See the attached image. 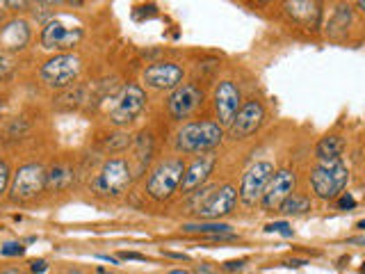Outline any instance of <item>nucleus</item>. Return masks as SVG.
<instances>
[{"mask_svg": "<svg viewBox=\"0 0 365 274\" xmlns=\"http://www.w3.org/2000/svg\"><path fill=\"white\" fill-rule=\"evenodd\" d=\"M167 274H187L185 270H171V272H167Z\"/></svg>", "mask_w": 365, "mask_h": 274, "instance_id": "nucleus-36", "label": "nucleus"}, {"mask_svg": "<svg viewBox=\"0 0 365 274\" xmlns=\"http://www.w3.org/2000/svg\"><path fill=\"white\" fill-rule=\"evenodd\" d=\"M78 73H80V59L76 55H55L41 66V80L55 89L69 87L78 78Z\"/></svg>", "mask_w": 365, "mask_h": 274, "instance_id": "nucleus-6", "label": "nucleus"}, {"mask_svg": "<svg viewBox=\"0 0 365 274\" xmlns=\"http://www.w3.org/2000/svg\"><path fill=\"white\" fill-rule=\"evenodd\" d=\"M343 149H345L343 137L329 135V137H322V140H320V144L315 147V153H317L320 162H331V160H341Z\"/></svg>", "mask_w": 365, "mask_h": 274, "instance_id": "nucleus-18", "label": "nucleus"}, {"mask_svg": "<svg viewBox=\"0 0 365 274\" xmlns=\"http://www.w3.org/2000/svg\"><path fill=\"white\" fill-rule=\"evenodd\" d=\"M0 274H21V272H19V270H14V268H7V270H3Z\"/></svg>", "mask_w": 365, "mask_h": 274, "instance_id": "nucleus-35", "label": "nucleus"}, {"mask_svg": "<svg viewBox=\"0 0 365 274\" xmlns=\"http://www.w3.org/2000/svg\"><path fill=\"white\" fill-rule=\"evenodd\" d=\"M0 113H3V101H0Z\"/></svg>", "mask_w": 365, "mask_h": 274, "instance_id": "nucleus-41", "label": "nucleus"}, {"mask_svg": "<svg viewBox=\"0 0 365 274\" xmlns=\"http://www.w3.org/2000/svg\"><path fill=\"white\" fill-rule=\"evenodd\" d=\"M12 71H14V57L7 53H0V80H5Z\"/></svg>", "mask_w": 365, "mask_h": 274, "instance_id": "nucleus-25", "label": "nucleus"}, {"mask_svg": "<svg viewBox=\"0 0 365 274\" xmlns=\"http://www.w3.org/2000/svg\"><path fill=\"white\" fill-rule=\"evenodd\" d=\"M222 126L217 122L185 124L176 133V149L182 153H208L222 142Z\"/></svg>", "mask_w": 365, "mask_h": 274, "instance_id": "nucleus-2", "label": "nucleus"}, {"mask_svg": "<svg viewBox=\"0 0 365 274\" xmlns=\"http://www.w3.org/2000/svg\"><path fill=\"white\" fill-rule=\"evenodd\" d=\"M194 274H217V272H215V270H210V268H206V265H203V268L194 270Z\"/></svg>", "mask_w": 365, "mask_h": 274, "instance_id": "nucleus-33", "label": "nucleus"}, {"mask_svg": "<svg viewBox=\"0 0 365 274\" xmlns=\"http://www.w3.org/2000/svg\"><path fill=\"white\" fill-rule=\"evenodd\" d=\"M265 122V108L260 106L258 101H247L245 106L238 110L236 119H233V124L229 126L231 131V137L233 140H247L249 135H254L260 126Z\"/></svg>", "mask_w": 365, "mask_h": 274, "instance_id": "nucleus-12", "label": "nucleus"}, {"mask_svg": "<svg viewBox=\"0 0 365 274\" xmlns=\"http://www.w3.org/2000/svg\"><path fill=\"white\" fill-rule=\"evenodd\" d=\"M182 68L173 62H155L144 71V82L153 89H176L182 82Z\"/></svg>", "mask_w": 365, "mask_h": 274, "instance_id": "nucleus-15", "label": "nucleus"}, {"mask_svg": "<svg viewBox=\"0 0 365 274\" xmlns=\"http://www.w3.org/2000/svg\"><path fill=\"white\" fill-rule=\"evenodd\" d=\"M283 10H285V14H288L292 21L301 23L303 28H317L320 16H322L320 5L317 3H308V0H294V3H285Z\"/></svg>", "mask_w": 365, "mask_h": 274, "instance_id": "nucleus-17", "label": "nucleus"}, {"mask_svg": "<svg viewBox=\"0 0 365 274\" xmlns=\"http://www.w3.org/2000/svg\"><path fill=\"white\" fill-rule=\"evenodd\" d=\"M185 233H201L206 238H220V236H229L233 233L229 224H220V222H201V224H185L182 226Z\"/></svg>", "mask_w": 365, "mask_h": 274, "instance_id": "nucleus-20", "label": "nucleus"}, {"mask_svg": "<svg viewBox=\"0 0 365 274\" xmlns=\"http://www.w3.org/2000/svg\"><path fill=\"white\" fill-rule=\"evenodd\" d=\"M144 106H146V94L142 92V87H137V85H128V87L121 89L115 108H112V113H110L112 124H117V126L130 124L137 115L142 113Z\"/></svg>", "mask_w": 365, "mask_h": 274, "instance_id": "nucleus-7", "label": "nucleus"}, {"mask_svg": "<svg viewBox=\"0 0 365 274\" xmlns=\"http://www.w3.org/2000/svg\"><path fill=\"white\" fill-rule=\"evenodd\" d=\"M28 37H30L28 25L23 21H14L3 30V41H5V46H10V48H23Z\"/></svg>", "mask_w": 365, "mask_h": 274, "instance_id": "nucleus-19", "label": "nucleus"}, {"mask_svg": "<svg viewBox=\"0 0 365 274\" xmlns=\"http://www.w3.org/2000/svg\"><path fill=\"white\" fill-rule=\"evenodd\" d=\"M30 270H32V274H43L48 270V263L43 261V259H39V261H32L30 263Z\"/></svg>", "mask_w": 365, "mask_h": 274, "instance_id": "nucleus-28", "label": "nucleus"}, {"mask_svg": "<svg viewBox=\"0 0 365 274\" xmlns=\"http://www.w3.org/2000/svg\"><path fill=\"white\" fill-rule=\"evenodd\" d=\"M338 206L345 210V208H354L356 201H354V196L352 194H341V199H338Z\"/></svg>", "mask_w": 365, "mask_h": 274, "instance_id": "nucleus-29", "label": "nucleus"}, {"mask_svg": "<svg viewBox=\"0 0 365 274\" xmlns=\"http://www.w3.org/2000/svg\"><path fill=\"white\" fill-rule=\"evenodd\" d=\"M347 243H350V245H363V247H365V236H356V238H350V240H347Z\"/></svg>", "mask_w": 365, "mask_h": 274, "instance_id": "nucleus-32", "label": "nucleus"}, {"mask_svg": "<svg viewBox=\"0 0 365 274\" xmlns=\"http://www.w3.org/2000/svg\"><path fill=\"white\" fill-rule=\"evenodd\" d=\"M201 101H203V92L199 89L196 85H192V82L180 85V87L173 89L169 96V103H167L169 115L176 119V122H182V119H187L199 106H201Z\"/></svg>", "mask_w": 365, "mask_h": 274, "instance_id": "nucleus-13", "label": "nucleus"}, {"mask_svg": "<svg viewBox=\"0 0 365 274\" xmlns=\"http://www.w3.org/2000/svg\"><path fill=\"white\" fill-rule=\"evenodd\" d=\"M272 176H274L272 162L260 160V162H256V165H251L245 171V176H242V183H240V190H238L242 203L256 206L260 199H263V192H265V187Z\"/></svg>", "mask_w": 365, "mask_h": 274, "instance_id": "nucleus-5", "label": "nucleus"}, {"mask_svg": "<svg viewBox=\"0 0 365 274\" xmlns=\"http://www.w3.org/2000/svg\"><path fill=\"white\" fill-rule=\"evenodd\" d=\"M66 274H83V272H80V270H69Z\"/></svg>", "mask_w": 365, "mask_h": 274, "instance_id": "nucleus-37", "label": "nucleus"}, {"mask_svg": "<svg viewBox=\"0 0 365 274\" xmlns=\"http://www.w3.org/2000/svg\"><path fill=\"white\" fill-rule=\"evenodd\" d=\"M294 183H297V176H294L292 169H279L274 171V176L269 178V183L263 192V203L265 210H279L283 201L294 192Z\"/></svg>", "mask_w": 365, "mask_h": 274, "instance_id": "nucleus-10", "label": "nucleus"}, {"mask_svg": "<svg viewBox=\"0 0 365 274\" xmlns=\"http://www.w3.org/2000/svg\"><path fill=\"white\" fill-rule=\"evenodd\" d=\"M242 268H245V261H229V263H224V270H229V272L242 270Z\"/></svg>", "mask_w": 365, "mask_h": 274, "instance_id": "nucleus-30", "label": "nucleus"}, {"mask_svg": "<svg viewBox=\"0 0 365 274\" xmlns=\"http://www.w3.org/2000/svg\"><path fill=\"white\" fill-rule=\"evenodd\" d=\"M121 259H128V261H144L146 256H144V254H135V252H124V254H121Z\"/></svg>", "mask_w": 365, "mask_h": 274, "instance_id": "nucleus-31", "label": "nucleus"}, {"mask_svg": "<svg viewBox=\"0 0 365 274\" xmlns=\"http://www.w3.org/2000/svg\"><path fill=\"white\" fill-rule=\"evenodd\" d=\"M352 21V10L347 5H341L336 10V14L331 16V21L327 25V32L331 34V37H341V34L347 30V25Z\"/></svg>", "mask_w": 365, "mask_h": 274, "instance_id": "nucleus-21", "label": "nucleus"}, {"mask_svg": "<svg viewBox=\"0 0 365 274\" xmlns=\"http://www.w3.org/2000/svg\"><path fill=\"white\" fill-rule=\"evenodd\" d=\"M238 190L233 185H215L206 187L192 199V212L201 219H220L236 208Z\"/></svg>", "mask_w": 365, "mask_h": 274, "instance_id": "nucleus-1", "label": "nucleus"}, {"mask_svg": "<svg viewBox=\"0 0 365 274\" xmlns=\"http://www.w3.org/2000/svg\"><path fill=\"white\" fill-rule=\"evenodd\" d=\"M73 183V171L69 167H55L50 169V174H46V185H50L53 190H64Z\"/></svg>", "mask_w": 365, "mask_h": 274, "instance_id": "nucleus-23", "label": "nucleus"}, {"mask_svg": "<svg viewBox=\"0 0 365 274\" xmlns=\"http://www.w3.org/2000/svg\"><path fill=\"white\" fill-rule=\"evenodd\" d=\"M361 272H363V274H365V265H363V270H361Z\"/></svg>", "mask_w": 365, "mask_h": 274, "instance_id": "nucleus-42", "label": "nucleus"}, {"mask_svg": "<svg viewBox=\"0 0 365 274\" xmlns=\"http://www.w3.org/2000/svg\"><path fill=\"white\" fill-rule=\"evenodd\" d=\"M240 89L233 85L231 80H222L215 87V96H213V106H215V115H217V124L220 126H231L233 119H236L238 110H240Z\"/></svg>", "mask_w": 365, "mask_h": 274, "instance_id": "nucleus-11", "label": "nucleus"}, {"mask_svg": "<svg viewBox=\"0 0 365 274\" xmlns=\"http://www.w3.org/2000/svg\"><path fill=\"white\" fill-rule=\"evenodd\" d=\"M359 7H361V10L365 12V0H361V3H359Z\"/></svg>", "mask_w": 365, "mask_h": 274, "instance_id": "nucleus-39", "label": "nucleus"}, {"mask_svg": "<svg viewBox=\"0 0 365 274\" xmlns=\"http://www.w3.org/2000/svg\"><path fill=\"white\" fill-rule=\"evenodd\" d=\"M265 231H267V233H279V236H285V238H290V236H292V226L288 224V222H274V224H267Z\"/></svg>", "mask_w": 365, "mask_h": 274, "instance_id": "nucleus-24", "label": "nucleus"}, {"mask_svg": "<svg viewBox=\"0 0 365 274\" xmlns=\"http://www.w3.org/2000/svg\"><path fill=\"white\" fill-rule=\"evenodd\" d=\"M46 187V171L41 165H23L14 174L12 181V196L19 201L34 199L39 192H43Z\"/></svg>", "mask_w": 365, "mask_h": 274, "instance_id": "nucleus-8", "label": "nucleus"}, {"mask_svg": "<svg viewBox=\"0 0 365 274\" xmlns=\"http://www.w3.org/2000/svg\"><path fill=\"white\" fill-rule=\"evenodd\" d=\"M215 162H217V158H215L213 151H208V153H203L201 158H196L192 165L185 169V174H182V181H180L182 192L189 194V192L199 190V187L208 181V176L213 174Z\"/></svg>", "mask_w": 365, "mask_h": 274, "instance_id": "nucleus-16", "label": "nucleus"}, {"mask_svg": "<svg viewBox=\"0 0 365 274\" xmlns=\"http://www.w3.org/2000/svg\"><path fill=\"white\" fill-rule=\"evenodd\" d=\"M182 174H185V165H182L180 158H169L162 160L158 167L151 171L149 183H146V192H149L151 199L164 201L176 192V187L182 181Z\"/></svg>", "mask_w": 365, "mask_h": 274, "instance_id": "nucleus-4", "label": "nucleus"}, {"mask_svg": "<svg viewBox=\"0 0 365 274\" xmlns=\"http://www.w3.org/2000/svg\"><path fill=\"white\" fill-rule=\"evenodd\" d=\"M7 183H10V167H7L5 160H0V194L5 192Z\"/></svg>", "mask_w": 365, "mask_h": 274, "instance_id": "nucleus-27", "label": "nucleus"}, {"mask_svg": "<svg viewBox=\"0 0 365 274\" xmlns=\"http://www.w3.org/2000/svg\"><path fill=\"white\" fill-rule=\"evenodd\" d=\"M350 183V171L343 165V160L320 162L310 174V185L320 199H338Z\"/></svg>", "mask_w": 365, "mask_h": 274, "instance_id": "nucleus-3", "label": "nucleus"}, {"mask_svg": "<svg viewBox=\"0 0 365 274\" xmlns=\"http://www.w3.org/2000/svg\"><path fill=\"white\" fill-rule=\"evenodd\" d=\"M96 190L103 194H112L117 196L121 192H126V187L130 185V169L128 162L121 158H112L103 165L101 174L96 178Z\"/></svg>", "mask_w": 365, "mask_h": 274, "instance_id": "nucleus-9", "label": "nucleus"}, {"mask_svg": "<svg viewBox=\"0 0 365 274\" xmlns=\"http://www.w3.org/2000/svg\"><path fill=\"white\" fill-rule=\"evenodd\" d=\"M290 268H301V265H306V261H288Z\"/></svg>", "mask_w": 365, "mask_h": 274, "instance_id": "nucleus-34", "label": "nucleus"}, {"mask_svg": "<svg viewBox=\"0 0 365 274\" xmlns=\"http://www.w3.org/2000/svg\"><path fill=\"white\" fill-rule=\"evenodd\" d=\"M0 254H3V256H23L25 247L21 243H7V245L0 247Z\"/></svg>", "mask_w": 365, "mask_h": 274, "instance_id": "nucleus-26", "label": "nucleus"}, {"mask_svg": "<svg viewBox=\"0 0 365 274\" xmlns=\"http://www.w3.org/2000/svg\"><path fill=\"white\" fill-rule=\"evenodd\" d=\"M359 229H363V231H365V219H361V222H359Z\"/></svg>", "mask_w": 365, "mask_h": 274, "instance_id": "nucleus-38", "label": "nucleus"}, {"mask_svg": "<svg viewBox=\"0 0 365 274\" xmlns=\"http://www.w3.org/2000/svg\"><path fill=\"white\" fill-rule=\"evenodd\" d=\"M99 274H110V272H106V270H101V268H99Z\"/></svg>", "mask_w": 365, "mask_h": 274, "instance_id": "nucleus-40", "label": "nucleus"}, {"mask_svg": "<svg viewBox=\"0 0 365 274\" xmlns=\"http://www.w3.org/2000/svg\"><path fill=\"white\" fill-rule=\"evenodd\" d=\"M308 210H310V199L306 194L292 192L281 206V212H285V215H303V212H308Z\"/></svg>", "mask_w": 365, "mask_h": 274, "instance_id": "nucleus-22", "label": "nucleus"}, {"mask_svg": "<svg viewBox=\"0 0 365 274\" xmlns=\"http://www.w3.org/2000/svg\"><path fill=\"white\" fill-rule=\"evenodd\" d=\"M83 39V28H66L62 21H48L41 32V46L48 50H71Z\"/></svg>", "mask_w": 365, "mask_h": 274, "instance_id": "nucleus-14", "label": "nucleus"}]
</instances>
